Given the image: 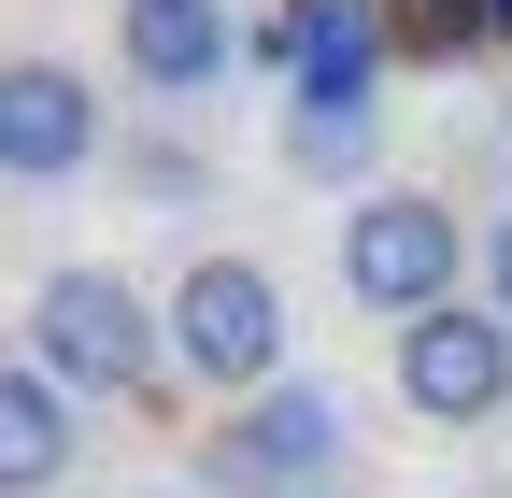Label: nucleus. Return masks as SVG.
Returning a JSON list of instances; mask_svg holds the SVG:
<instances>
[{"instance_id":"1a4fd4ad","label":"nucleus","mask_w":512,"mask_h":498,"mask_svg":"<svg viewBox=\"0 0 512 498\" xmlns=\"http://www.w3.org/2000/svg\"><path fill=\"white\" fill-rule=\"evenodd\" d=\"M285 171L370 200V185H384V100H285Z\"/></svg>"},{"instance_id":"f257e3e1","label":"nucleus","mask_w":512,"mask_h":498,"mask_svg":"<svg viewBox=\"0 0 512 498\" xmlns=\"http://www.w3.org/2000/svg\"><path fill=\"white\" fill-rule=\"evenodd\" d=\"M15 356L57 370L72 399H157V385H171V314H157L114 257H57V271L29 285V342H15Z\"/></svg>"},{"instance_id":"7ed1b4c3","label":"nucleus","mask_w":512,"mask_h":498,"mask_svg":"<svg viewBox=\"0 0 512 498\" xmlns=\"http://www.w3.org/2000/svg\"><path fill=\"white\" fill-rule=\"evenodd\" d=\"M484 285V228H456V200H427V185H370V200H342V299L384 328L441 314V299Z\"/></svg>"},{"instance_id":"6e6552de","label":"nucleus","mask_w":512,"mask_h":498,"mask_svg":"<svg viewBox=\"0 0 512 498\" xmlns=\"http://www.w3.org/2000/svg\"><path fill=\"white\" fill-rule=\"evenodd\" d=\"M114 57H128V86L200 100V86H228L242 29H228V0H114Z\"/></svg>"},{"instance_id":"f8f14e48","label":"nucleus","mask_w":512,"mask_h":498,"mask_svg":"<svg viewBox=\"0 0 512 498\" xmlns=\"http://www.w3.org/2000/svg\"><path fill=\"white\" fill-rule=\"evenodd\" d=\"M128 185H157V200H200V157H185V143H128Z\"/></svg>"},{"instance_id":"9b49d317","label":"nucleus","mask_w":512,"mask_h":498,"mask_svg":"<svg viewBox=\"0 0 512 498\" xmlns=\"http://www.w3.org/2000/svg\"><path fill=\"white\" fill-rule=\"evenodd\" d=\"M399 43H413V57H484L498 15H484V0H399Z\"/></svg>"},{"instance_id":"423d86ee","label":"nucleus","mask_w":512,"mask_h":498,"mask_svg":"<svg viewBox=\"0 0 512 498\" xmlns=\"http://www.w3.org/2000/svg\"><path fill=\"white\" fill-rule=\"evenodd\" d=\"M100 86L72 72V57H0V171L15 185H72L100 157Z\"/></svg>"},{"instance_id":"0eeeda50","label":"nucleus","mask_w":512,"mask_h":498,"mask_svg":"<svg viewBox=\"0 0 512 498\" xmlns=\"http://www.w3.org/2000/svg\"><path fill=\"white\" fill-rule=\"evenodd\" d=\"M285 29V100H370L399 57V0H271Z\"/></svg>"},{"instance_id":"f03ea898","label":"nucleus","mask_w":512,"mask_h":498,"mask_svg":"<svg viewBox=\"0 0 512 498\" xmlns=\"http://www.w3.org/2000/svg\"><path fill=\"white\" fill-rule=\"evenodd\" d=\"M157 314H171V370H185L214 413H228V399H271L285 370H299L285 271H271V257H228V242H214V257H185V271H171Z\"/></svg>"},{"instance_id":"9d476101","label":"nucleus","mask_w":512,"mask_h":498,"mask_svg":"<svg viewBox=\"0 0 512 498\" xmlns=\"http://www.w3.org/2000/svg\"><path fill=\"white\" fill-rule=\"evenodd\" d=\"M57 470H72V385L57 370H0V498H43Z\"/></svg>"},{"instance_id":"20e7f679","label":"nucleus","mask_w":512,"mask_h":498,"mask_svg":"<svg viewBox=\"0 0 512 498\" xmlns=\"http://www.w3.org/2000/svg\"><path fill=\"white\" fill-rule=\"evenodd\" d=\"M342 442H356V399L328 370H285L271 399H228L200 427V484L214 498H342Z\"/></svg>"},{"instance_id":"4468645a","label":"nucleus","mask_w":512,"mask_h":498,"mask_svg":"<svg viewBox=\"0 0 512 498\" xmlns=\"http://www.w3.org/2000/svg\"><path fill=\"white\" fill-rule=\"evenodd\" d=\"M484 15H498V43H512V0H484Z\"/></svg>"},{"instance_id":"39448f33","label":"nucleus","mask_w":512,"mask_h":498,"mask_svg":"<svg viewBox=\"0 0 512 498\" xmlns=\"http://www.w3.org/2000/svg\"><path fill=\"white\" fill-rule=\"evenodd\" d=\"M384 385H399L413 427H484L512 413V314L470 285V299H441V314L399 328V356H384Z\"/></svg>"},{"instance_id":"ddd939ff","label":"nucleus","mask_w":512,"mask_h":498,"mask_svg":"<svg viewBox=\"0 0 512 498\" xmlns=\"http://www.w3.org/2000/svg\"><path fill=\"white\" fill-rule=\"evenodd\" d=\"M484 299H498V314H512V200L484 214Z\"/></svg>"}]
</instances>
